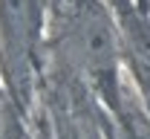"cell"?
<instances>
[{
	"mask_svg": "<svg viewBox=\"0 0 150 139\" xmlns=\"http://www.w3.org/2000/svg\"><path fill=\"white\" fill-rule=\"evenodd\" d=\"M3 29L12 41H23L32 32V0H0Z\"/></svg>",
	"mask_w": 150,
	"mask_h": 139,
	"instance_id": "obj_1",
	"label": "cell"
}]
</instances>
